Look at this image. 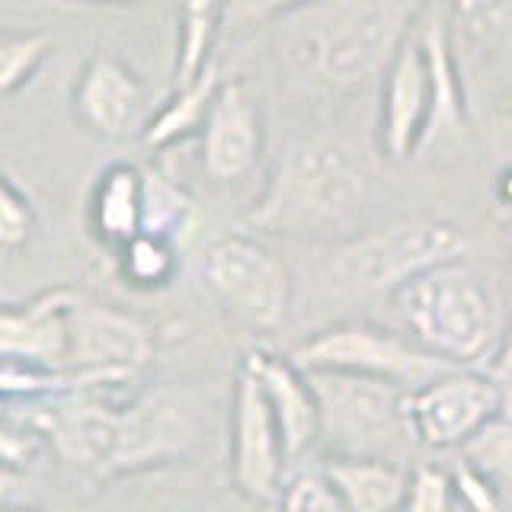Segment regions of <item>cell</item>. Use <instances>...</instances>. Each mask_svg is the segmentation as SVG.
Wrapping results in <instances>:
<instances>
[{
  "mask_svg": "<svg viewBox=\"0 0 512 512\" xmlns=\"http://www.w3.org/2000/svg\"><path fill=\"white\" fill-rule=\"evenodd\" d=\"M432 0H317L276 20L285 77L308 93H352L381 80Z\"/></svg>",
  "mask_w": 512,
  "mask_h": 512,
  "instance_id": "1",
  "label": "cell"
},
{
  "mask_svg": "<svg viewBox=\"0 0 512 512\" xmlns=\"http://www.w3.org/2000/svg\"><path fill=\"white\" fill-rule=\"evenodd\" d=\"M455 58L452 20L429 7L381 74L375 144L384 160L407 164L464 128L468 93Z\"/></svg>",
  "mask_w": 512,
  "mask_h": 512,
  "instance_id": "2",
  "label": "cell"
},
{
  "mask_svg": "<svg viewBox=\"0 0 512 512\" xmlns=\"http://www.w3.org/2000/svg\"><path fill=\"white\" fill-rule=\"evenodd\" d=\"M368 170L340 138H301L279 154L244 224L260 234L349 240L362 234Z\"/></svg>",
  "mask_w": 512,
  "mask_h": 512,
  "instance_id": "3",
  "label": "cell"
},
{
  "mask_svg": "<svg viewBox=\"0 0 512 512\" xmlns=\"http://www.w3.org/2000/svg\"><path fill=\"white\" fill-rule=\"evenodd\" d=\"M410 340L455 368L493 356L496 308L487 285L461 260L420 272L391 295Z\"/></svg>",
  "mask_w": 512,
  "mask_h": 512,
  "instance_id": "4",
  "label": "cell"
},
{
  "mask_svg": "<svg viewBox=\"0 0 512 512\" xmlns=\"http://www.w3.org/2000/svg\"><path fill=\"white\" fill-rule=\"evenodd\" d=\"M199 439V404L189 388H154L135 394L128 404L116 400L109 416L106 458L93 474V484L106 487L122 477L170 468L196 452Z\"/></svg>",
  "mask_w": 512,
  "mask_h": 512,
  "instance_id": "5",
  "label": "cell"
},
{
  "mask_svg": "<svg viewBox=\"0 0 512 512\" xmlns=\"http://www.w3.org/2000/svg\"><path fill=\"white\" fill-rule=\"evenodd\" d=\"M464 250L468 237L452 221H400L343 240L330 260V276L356 295H394L420 272L461 260Z\"/></svg>",
  "mask_w": 512,
  "mask_h": 512,
  "instance_id": "6",
  "label": "cell"
},
{
  "mask_svg": "<svg viewBox=\"0 0 512 512\" xmlns=\"http://www.w3.org/2000/svg\"><path fill=\"white\" fill-rule=\"evenodd\" d=\"M292 362L308 375L365 378L394 384L400 391H416L455 368L420 349L413 340H404V336L368 324V320H343V324L308 336L292 352Z\"/></svg>",
  "mask_w": 512,
  "mask_h": 512,
  "instance_id": "7",
  "label": "cell"
},
{
  "mask_svg": "<svg viewBox=\"0 0 512 512\" xmlns=\"http://www.w3.org/2000/svg\"><path fill=\"white\" fill-rule=\"evenodd\" d=\"M202 282L218 304L256 333H272L292 308V272L247 234L218 237L202 256Z\"/></svg>",
  "mask_w": 512,
  "mask_h": 512,
  "instance_id": "8",
  "label": "cell"
},
{
  "mask_svg": "<svg viewBox=\"0 0 512 512\" xmlns=\"http://www.w3.org/2000/svg\"><path fill=\"white\" fill-rule=\"evenodd\" d=\"M308 375V372H304ZM314 384L320 423L340 452L336 455H378L391 458L388 448L407 436L404 394L394 384L346 378V375H308Z\"/></svg>",
  "mask_w": 512,
  "mask_h": 512,
  "instance_id": "9",
  "label": "cell"
},
{
  "mask_svg": "<svg viewBox=\"0 0 512 512\" xmlns=\"http://www.w3.org/2000/svg\"><path fill=\"white\" fill-rule=\"evenodd\" d=\"M496 416H503V394L487 372L452 368L404 394L410 439L432 452L464 448Z\"/></svg>",
  "mask_w": 512,
  "mask_h": 512,
  "instance_id": "10",
  "label": "cell"
},
{
  "mask_svg": "<svg viewBox=\"0 0 512 512\" xmlns=\"http://www.w3.org/2000/svg\"><path fill=\"white\" fill-rule=\"evenodd\" d=\"M68 109L77 128L96 141H128L151 119V90L119 52L100 48L77 71Z\"/></svg>",
  "mask_w": 512,
  "mask_h": 512,
  "instance_id": "11",
  "label": "cell"
},
{
  "mask_svg": "<svg viewBox=\"0 0 512 512\" xmlns=\"http://www.w3.org/2000/svg\"><path fill=\"white\" fill-rule=\"evenodd\" d=\"M285 448L276 416L256 378L240 365L231 404V484L247 503H279L285 490Z\"/></svg>",
  "mask_w": 512,
  "mask_h": 512,
  "instance_id": "12",
  "label": "cell"
},
{
  "mask_svg": "<svg viewBox=\"0 0 512 512\" xmlns=\"http://www.w3.org/2000/svg\"><path fill=\"white\" fill-rule=\"evenodd\" d=\"M266 148V125L256 93L244 77H224L199 132L202 173L215 186L244 183L256 173Z\"/></svg>",
  "mask_w": 512,
  "mask_h": 512,
  "instance_id": "13",
  "label": "cell"
},
{
  "mask_svg": "<svg viewBox=\"0 0 512 512\" xmlns=\"http://www.w3.org/2000/svg\"><path fill=\"white\" fill-rule=\"evenodd\" d=\"M151 359H154V333L138 314L77 292L71 308L68 368H74V372L138 375Z\"/></svg>",
  "mask_w": 512,
  "mask_h": 512,
  "instance_id": "14",
  "label": "cell"
},
{
  "mask_svg": "<svg viewBox=\"0 0 512 512\" xmlns=\"http://www.w3.org/2000/svg\"><path fill=\"white\" fill-rule=\"evenodd\" d=\"M77 288L55 285L29 301H0V359L68 368L71 308Z\"/></svg>",
  "mask_w": 512,
  "mask_h": 512,
  "instance_id": "15",
  "label": "cell"
},
{
  "mask_svg": "<svg viewBox=\"0 0 512 512\" xmlns=\"http://www.w3.org/2000/svg\"><path fill=\"white\" fill-rule=\"evenodd\" d=\"M240 365L256 378L269 400V410L282 432L285 458H301L320 439V429H324L311 378L292 359H282L269 349H250Z\"/></svg>",
  "mask_w": 512,
  "mask_h": 512,
  "instance_id": "16",
  "label": "cell"
},
{
  "mask_svg": "<svg viewBox=\"0 0 512 512\" xmlns=\"http://www.w3.org/2000/svg\"><path fill=\"white\" fill-rule=\"evenodd\" d=\"M87 228L96 244L116 253L144 231V167L132 160H112L90 186Z\"/></svg>",
  "mask_w": 512,
  "mask_h": 512,
  "instance_id": "17",
  "label": "cell"
},
{
  "mask_svg": "<svg viewBox=\"0 0 512 512\" xmlns=\"http://www.w3.org/2000/svg\"><path fill=\"white\" fill-rule=\"evenodd\" d=\"M320 474L336 490L346 512H400L407 500L410 471L378 455H333Z\"/></svg>",
  "mask_w": 512,
  "mask_h": 512,
  "instance_id": "18",
  "label": "cell"
},
{
  "mask_svg": "<svg viewBox=\"0 0 512 512\" xmlns=\"http://www.w3.org/2000/svg\"><path fill=\"white\" fill-rule=\"evenodd\" d=\"M221 80H224L221 64L212 61L192 84L173 87L167 100L151 112L148 125L141 128V135H138L141 148L148 154H164L189 138H199Z\"/></svg>",
  "mask_w": 512,
  "mask_h": 512,
  "instance_id": "19",
  "label": "cell"
},
{
  "mask_svg": "<svg viewBox=\"0 0 512 512\" xmlns=\"http://www.w3.org/2000/svg\"><path fill=\"white\" fill-rule=\"evenodd\" d=\"M231 0H176V48L173 87L192 84L215 61V45L224 32Z\"/></svg>",
  "mask_w": 512,
  "mask_h": 512,
  "instance_id": "20",
  "label": "cell"
},
{
  "mask_svg": "<svg viewBox=\"0 0 512 512\" xmlns=\"http://www.w3.org/2000/svg\"><path fill=\"white\" fill-rule=\"evenodd\" d=\"M452 32L512 74V0H452Z\"/></svg>",
  "mask_w": 512,
  "mask_h": 512,
  "instance_id": "21",
  "label": "cell"
},
{
  "mask_svg": "<svg viewBox=\"0 0 512 512\" xmlns=\"http://www.w3.org/2000/svg\"><path fill=\"white\" fill-rule=\"evenodd\" d=\"M112 256H116L119 279L135 292H160L180 272V244L148 231L132 237Z\"/></svg>",
  "mask_w": 512,
  "mask_h": 512,
  "instance_id": "22",
  "label": "cell"
},
{
  "mask_svg": "<svg viewBox=\"0 0 512 512\" xmlns=\"http://www.w3.org/2000/svg\"><path fill=\"white\" fill-rule=\"evenodd\" d=\"M192 218L196 202L189 192L160 167H144V231L180 244V237L192 228Z\"/></svg>",
  "mask_w": 512,
  "mask_h": 512,
  "instance_id": "23",
  "label": "cell"
},
{
  "mask_svg": "<svg viewBox=\"0 0 512 512\" xmlns=\"http://www.w3.org/2000/svg\"><path fill=\"white\" fill-rule=\"evenodd\" d=\"M55 52L45 29H0V100L23 93Z\"/></svg>",
  "mask_w": 512,
  "mask_h": 512,
  "instance_id": "24",
  "label": "cell"
},
{
  "mask_svg": "<svg viewBox=\"0 0 512 512\" xmlns=\"http://www.w3.org/2000/svg\"><path fill=\"white\" fill-rule=\"evenodd\" d=\"M461 458L496 487L512 490V416H496L461 448Z\"/></svg>",
  "mask_w": 512,
  "mask_h": 512,
  "instance_id": "25",
  "label": "cell"
},
{
  "mask_svg": "<svg viewBox=\"0 0 512 512\" xmlns=\"http://www.w3.org/2000/svg\"><path fill=\"white\" fill-rule=\"evenodd\" d=\"M39 228L36 205L7 173H0V253L23 250Z\"/></svg>",
  "mask_w": 512,
  "mask_h": 512,
  "instance_id": "26",
  "label": "cell"
},
{
  "mask_svg": "<svg viewBox=\"0 0 512 512\" xmlns=\"http://www.w3.org/2000/svg\"><path fill=\"white\" fill-rule=\"evenodd\" d=\"M455 509V487L452 474H445L439 464L420 461L410 468V487L400 512H452Z\"/></svg>",
  "mask_w": 512,
  "mask_h": 512,
  "instance_id": "27",
  "label": "cell"
},
{
  "mask_svg": "<svg viewBox=\"0 0 512 512\" xmlns=\"http://www.w3.org/2000/svg\"><path fill=\"white\" fill-rule=\"evenodd\" d=\"M45 448L48 445L39 432L29 429L23 420H16L13 413L0 420V464H4V468L29 474L36 468V461L42 458Z\"/></svg>",
  "mask_w": 512,
  "mask_h": 512,
  "instance_id": "28",
  "label": "cell"
},
{
  "mask_svg": "<svg viewBox=\"0 0 512 512\" xmlns=\"http://www.w3.org/2000/svg\"><path fill=\"white\" fill-rule=\"evenodd\" d=\"M279 512H346L324 474H298L279 496Z\"/></svg>",
  "mask_w": 512,
  "mask_h": 512,
  "instance_id": "29",
  "label": "cell"
},
{
  "mask_svg": "<svg viewBox=\"0 0 512 512\" xmlns=\"http://www.w3.org/2000/svg\"><path fill=\"white\" fill-rule=\"evenodd\" d=\"M317 0H231L224 13V32H244L263 23H276L285 13L311 7Z\"/></svg>",
  "mask_w": 512,
  "mask_h": 512,
  "instance_id": "30",
  "label": "cell"
},
{
  "mask_svg": "<svg viewBox=\"0 0 512 512\" xmlns=\"http://www.w3.org/2000/svg\"><path fill=\"white\" fill-rule=\"evenodd\" d=\"M452 487H455V503H461L468 512H503L500 496H496V484L480 471H474L464 458L452 468Z\"/></svg>",
  "mask_w": 512,
  "mask_h": 512,
  "instance_id": "31",
  "label": "cell"
},
{
  "mask_svg": "<svg viewBox=\"0 0 512 512\" xmlns=\"http://www.w3.org/2000/svg\"><path fill=\"white\" fill-rule=\"evenodd\" d=\"M487 375L493 378V384L503 394V416H512V317H509V327L503 336V346L496 352V359L490 362Z\"/></svg>",
  "mask_w": 512,
  "mask_h": 512,
  "instance_id": "32",
  "label": "cell"
},
{
  "mask_svg": "<svg viewBox=\"0 0 512 512\" xmlns=\"http://www.w3.org/2000/svg\"><path fill=\"white\" fill-rule=\"evenodd\" d=\"M23 493H26V474L10 471V468H4V464H0V509L16 506V503H26Z\"/></svg>",
  "mask_w": 512,
  "mask_h": 512,
  "instance_id": "33",
  "label": "cell"
},
{
  "mask_svg": "<svg viewBox=\"0 0 512 512\" xmlns=\"http://www.w3.org/2000/svg\"><path fill=\"white\" fill-rule=\"evenodd\" d=\"M493 199L500 208L512 212V164L500 167V173L493 176Z\"/></svg>",
  "mask_w": 512,
  "mask_h": 512,
  "instance_id": "34",
  "label": "cell"
},
{
  "mask_svg": "<svg viewBox=\"0 0 512 512\" xmlns=\"http://www.w3.org/2000/svg\"><path fill=\"white\" fill-rule=\"evenodd\" d=\"M55 4H87V7H138L148 0H55Z\"/></svg>",
  "mask_w": 512,
  "mask_h": 512,
  "instance_id": "35",
  "label": "cell"
},
{
  "mask_svg": "<svg viewBox=\"0 0 512 512\" xmlns=\"http://www.w3.org/2000/svg\"><path fill=\"white\" fill-rule=\"evenodd\" d=\"M0 512H42L39 506H26V503H16V506H7V509H0Z\"/></svg>",
  "mask_w": 512,
  "mask_h": 512,
  "instance_id": "36",
  "label": "cell"
},
{
  "mask_svg": "<svg viewBox=\"0 0 512 512\" xmlns=\"http://www.w3.org/2000/svg\"><path fill=\"white\" fill-rule=\"evenodd\" d=\"M4 416H10V400L0 397V420H4Z\"/></svg>",
  "mask_w": 512,
  "mask_h": 512,
  "instance_id": "37",
  "label": "cell"
}]
</instances>
